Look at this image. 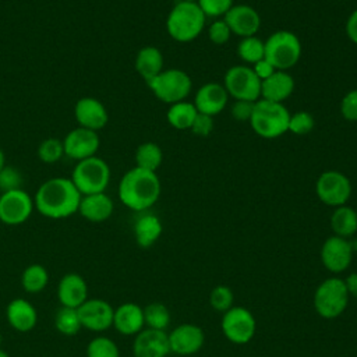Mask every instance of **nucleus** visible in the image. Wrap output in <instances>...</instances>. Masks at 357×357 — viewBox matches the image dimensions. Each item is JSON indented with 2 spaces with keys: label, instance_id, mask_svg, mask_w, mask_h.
I'll return each mask as SVG.
<instances>
[{
  "label": "nucleus",
  "instance_id": "38",
  "mask_svg": "<svg viewBox=\"0 0 357 357\" xmlns=\"http://www.w3.org/2000/svg\"><path fill=\"white\" fill-rule=\"evenodd\" d=\"M314 126H315V120H314L312 114L301 110L294 114H290L287 131H290L291 134H296V135H305L312 131Z\"/></svg>",
  "mask_w": 357,
  "mask_h": 357
},
{
  "label": "nucleus",
  "instance_id": "40",
  "mask_svg": "<svg viewBox=\"0 0 357 357\" xmlns=\"http://www.w3.org/2000/svg\"><path fill=\"white\" fill-rule=\"evenodd\" d=\"M197 4L205 17H225V14L233 7V0H198Z\"/></svg>",
  "mask_w": 357,
  "mask_h": 357
},
{
  "label": "nucleus",
  "instance_id": "2",
  "mask_svg": "<svg viewBox=\"0 0 357 357\" xmlns=\"http://www.w3.org/2000/svg\"><path fill=\"white\" fill-rule=\"evenodd\" d=\"M160 195V181L155 172L139 167L128 170L120 180L119 198L130 209L142 212L151 208Z\"/></svg>",
  "mask_w": 357,
  "mask_h": 357
},
{
  "label": "nucleus",
  "instance_id": "29",
  "mask_svg": "<svg viewBox=\"0 0 357 357\" xmlns=\"http://www.w3.org/2000/svg\"><path fill=\"white\" fill-rule=\"evenodd\" d=\"M198 114L194 103L181 100L177 103L170 105L167 110V121L176 130H190L191 124Z\"/></svg>",
  "mask_w": 357,
  "mask_h": 357
},
{
  "label": "nucleus",
  "instance_id": "23",
  "mask_svg": "<svg viewBox=\"0 0 357 357\" xmlns=\"http://www.w3.org/2000/svg\"><path fill=\"white\" fill-rule=\"evenodd\" d=\"M113 326L121 335L130 336L139 333L144 326V308L135 303H124L114 310Z\"/></svg>",
  "mask_w": 357,
  "mask_h": 357
},
{
  "label": "nucleus",
  "instance_id": "10",
  "mask_svg": "<svg viewBox=\"0 0 357 357\" xmlns=\"http://www.w3.org/2000/svg\"><path fill=\"white\" fill-rule=\"evenodd\" d=\"M315 192L321 202L328 206H342L351 197V181L339 170H326L321 173L315 183Z\"/></svg>",
  "mask_w": 357,
  "mask_h": 357
},
{
  "label": "nucleus",
  "instance_id": "34",
  "mask_svg": "<svg viewBox=\"0 0 357 357\" xmlns=\"http://www.w3.org/2000/svg\"><path fill=\"white\" fill-rule=\"evenodd\" d=\"M170 312L162 303H151L144 308V321L149 329L165 331L170 324Z\"/></svg>",
  "mask_w": 357,
  "mask_h": 357
},
{
  "label": "nucleus",
  "instance_id": "8",
  "mask_svg": "<svg viewBox=\"0 0 357 357\" xmlns=\"http://www.w3.org/2000/svg\"><path fill=\"white\" fill-rule=\"evenodd\" d=\"M349 297L344 280L339 278H329L317 287L312 303L319 317L333 319L342 315L346 310Z\"/></svg>",
  "mask_w": 357,
  "mask_h": 357
},
{
  "label": "nucleus",
  "instance_id": "47",
  "mask_svg": "<svg viewBox=\"0 0 357 357\" xmlns=\"http://www.w3.org/2000/svg\"><path fill=\"white\" fill-rule=\"evenodd\" d=\"M344 284H346V289L349 291V296H353V297L357 298V272L350 273L344 279Z\"/></svg>",
  "mask_w": 357,
  "mask_h": 357
},
{
  "label": "nucleus",
  "instance_id": "18",
  "mask_svg": "<svg viewBox=\"0 0 357 357\" xmlns=\"http://www.w3.org/2000/svg\"><path fill=\"white\" fill-rule=\"evenodd\" d=\"M170 353L169 337L165 331L142 329L132 343L134 357H167Z\"/></svg>",
  "mask_w": 357,
  "mask_h": 357
},
{
  "label": "nucleus",
  "instance_id": "50",
  "mask_svg": "<svg viewBox=\"0 0 357 357\" xmlns=\"http://www.w3.org/2000/svg\"><path fill=\"white\" fill-rule=\"evenodd\" d=\"M1 343H3V335H1V332H0V349H1Z\"/></svg>",
  "mask_w": 357,
  "mask_h": 357
},
{
  "label": "nucleus",
  "instance_id": "33",
  "mask_svg": "<svg viewBox=\"0 0 357 357\" xmlns=\"http://www.w3.org/2000/svg\"><path fill=\"white\" fill-rule=\"evenodd\" d=\"M237 54L241 60H244L248 64H255L257 61L264 59L265 54V45L264 40L254 36L241 38L238 46H237Z\"/></svg>",
  "mask_w": 357,
  "mask_h": 357
},
{
  "label": "nucleus",
  "instance_id": "13",
  "mask_svg": "<svg viewBox=\"0 0 357 357\" xmlns=\"http://www.w3.org/2000/svg\"><path fill=\"white\" fill-rule=\"evenodd\" d=\"M82 328L92 332H103L113 326L114 308L102 298H88L77 308Z\"/></svg>",
  "mask_w": 357,
  "mask_h": 357
},
{
  "label": "nucleus",
  "instance_id": "44",
  "mask_svg": "<svg viewBox=\"0 0 357 357\" xmlns=\"http://www.w3.org/2000/svg\"><path fill=\"white\" fill-rule=\"evenodd\" d=\"M255 102L251 100H236L231 105V116L237 121H250L254 112Z\"/></svg>",
  "mask_w": 357,
  "mask_h": 357
},
{
  "label": "nucleus",
  "instance_id": "51",
  "mask_svg": "<svg viewBox=\"0 0 357 357\" xmlns=\"http://www.w3.org/2000/svg\"><path fill=\"white\" fill-rule=\"evenodd\" d=\"M181 1H192V3H197L198 0H181Z\"/></svg>",
  "mask_w": 357,
  "mask_h": 357
},
{
  "label": "nucleus",
  "instance_id": "11",
  "mask_svg": "<svg viewBox=\"0 0 357 357\" xmlns=\"http://www.w3.org/2000/svg\"><path fill=\"white\" fill-rule=\"evenodd\" d=\"M222 332L231 343H248L255 333V318L244 307H231L222 317Z\"/></svg>",
  "mask_w": 357,
  "mask_h": 357
},
{
  "label": "nucleus",
  "instance_id": "41",
  "mask_svg": "<svg viewBox=\"0 0 357 357\" xmlns=\"http://www.w3.org/2000/svg\"><path fill=\"white\" fill-rule=\"evenodd\" d=\"M230 35H231V31L223 18L215 20L208 28L209 40L215 45H225L230 39Z\"/></svg>",
  "mask_w": 357,
  "mask_h": 357
},
{
  "label": "nucleus",
  "instance_id": "14",
  "mask_svg": "<svg viewBox=\"0 0 357 357\" xmlns=\"http://www.w3.org/2000/svg\"><path fill=\"white\" fill-rule=\"evenodd\" d=\"M353 259V248L347 238L339 236L328 237L321 248V261L324 266L333 273L346 271Z\"/></svg>",
  "mask_w": 357,
  "mask_h": 357
},
{
  "label": "nucleus",
  "instance_id": "1",
  "mask_svg": "<svg viewBox=\"0 0 357 357\" xmlns=\"http://www.w3.org/2000/svg\"><path fill=\"white\" fill-rule=\"evenodd\" d=\"M81 198L82 195L71 178L54 177L40 184L35 194L33 205L46 218L64 219L78 212Z\"/></svg>",
  "mask_w": 357,
  "mask_h": 357
},
{
  "label": "nucleus",
  "instance_id": "21",
  "mask_svg": "<svg viewBox=\"0 0 357 357\" xmlns=\"http://www.w3.org/2000/svg\"><path fill=\"white\" fill-rule=\"evenodd\" d=\"M57 297L61 307L78 308L89 298L85 279L78 273L64 275L57 286Z\"/></svg>",
  "mask_w": 357,
  "mask_h": 357
},
{
  "label": "nucleus",
  "instance_id": "17",
  "mask_svg": "<svg viewBox=\"0 0 357 357\" xmlns=\"http://www.w3.org/2000/svg\"><path fill=\"white\" fill-rule=\"evenodd\" d=\"M223 20L229 25L231 33L247 38L254 36L261 26V17L255 8L248 4H233L225 14Z\"/></svg>",
  "mask_w": 357,
  "mask_h": 357
},
{
  "label": "nucleus",
  "instance_id": "22",
  "mask_svg": "<svg viewBox=\"0 0 357 357\" xmlns=\"http://www.w3.org/2000/svg\"><path fill=\"white\" fill-rule=\"evenodd\" d=\"M6 318L11 328L18 332H29L36 326L38 312L33 304L25 298H14L6 308Z\"/></svg>",
  "mask_w": 357,
  "mask_h": 357
},
{
  "label": "nucleus",
  "instance_id": "3",
  "mask_svg": "<svg viewBox=\"0 0 357 357\" xmlns=\"http://www.w3.org/2000/svg\"><path fill=\"white\" fill-rule=\"evenodd\" d=\"M205 14L197 3L178 1L169 13L166 29L172 39L187 43L199 36L205 28Z\"/></svg>",
  "mask_w": 357,
  "mask_h": 357
},
{
  "label": "nucleus",
  "instance_id": "39",
  "mask_svg": "<svg viewBox=\"0 0 357 357\" xmlns=\"http://www.w3.org/2000/svg\"><path fill=\"white\" fill-rule=\"evenodd\" d=\"M22 174L14 166H4L0 170V191L7 192L13 190H20L22 185Z\"/></svg>",
  "mask_w": 357,
  "mask_h": 357
},
{
  "label": "nucleus",
  "instance_id": "48",
  "mask_svg": "<svg viewBox=\"0 0 357 357\" xmlns=\"http://www.w3.org/2000/svg\"><path fill=\"white\" fill-rule=\"evenodd\" d=\"M6 166V156H4V152L0 149V170Z\"/></svg>",
  "mask_w": 357,
  "mask_h": 357
},
{
  "label": "nucleus",
  "instance_id": "26",
  "mask_svg": "<svg viewBox=\"0 0 357 357\" xmlns=\"http://www.w3.org/2000/svg\"><path fill=\"white\" fill-rule=\"evenodd\" d=\"M162 222L152 213L139 216L134 223V237L141 248L152 247L162 234Z\"/></svg>",
  "mask_w": 357,
  "mask_h": 357
},
{
  "label": "nucleus",
  "instance_id": "19",
  "mask_svg": "<svg viewBox=\"0 0 357 357\" xmlns=\"http://www.w3.org/2000/svg\"><path fill=\"white\" fill-rule=\"evenodd\" d=\"M74 116L79 127L98 131L107 124L109 114L103 103L95 98H81L74 106Z\"/></svg>",
  "mask_w": 357,
  "mask_h": 357
},
{
  "label": "nucleus",
  "instance_id": "32",
  "mask_svg": "<svg viewBox=\"0 0 357 357\" xmlns=\"http://www.w3.org/2000/svg\"><path fill=\"white\" fill-rule=\"evenodd\" d=\"M54 328L64 336L77 335L82 329L77 308L60 307L54 315Z\"/></svg>",
  "mask_w": 357,
  "mask_h": 357
},
{
  "label": "nucleus",
  "instance_id": "6",
  "mask_svg": "<svg viewBox=\"0 0 357 357\" xmlns=\"http://www.w3.org/2000/svg\"><path fill=\"white\" fill-rule=\"evenodd\" d=\"M146 85L159 100L169 105L184 100L192 88L190 75L180 68L163 70L146 81Z\"/></svg>",
  "mask_w": 357,
  "mask_h": 357
},
{
  "label": "nucleus",
  "instance_id": "37",
  "mask_svg": "<svg viewBox=\"0 0 357 357\" xmlns=\"http://www.w3.org/2000/svg\"><path fill=\"white\" fill-rule=\"evenodd\" d=\"M233 293L227 286H216L209 294V304L218 312H226L233 307Z\"/></svg>",
  "mask_w": 357,
  "mask_h": 357
},
{
  "label": "nucleus",
  "instance_id": "49",
  "mask_svg": "<svg viewBox=\"0 0 357 357\" xmlns=\"http://www.w3.org/2000/svg\"><path fill=\"white\" fill-rule=\"evenodd\" d=\"M0 357H10V354L7 351H4L3 349H0Z\"/></svg>",
  "mask_w": 357,
  "mask_h": 357
},
{
  "label": "nucleus",
  "instance_id": "43",
  "mask_svg": "<svg viewBox=\"0 0 357 357\" xmlns=\"http://www.w3.org/2000/svg\"><path fill=\"white\" fill-rule=\"evenodd\" d=\"M213 126H215V121H213L212 116H208V114H204V113H198L195 116L190 130L195 135H198V137H208L212 132Z\"/></svg>",
  "mask_w": 357,
  "mask_h": 357
},
{
  "label": "nucleus",
  "instance_id": "4",
  "mask_svg": "<svg viewBox=\"0 0 357 357\" xmlns=\"http://www.w3.org/2000/svg\"><path fill=\"white\" fill-rule=\"evenodd\" d=\"M290 113L283 103H276L265 99H258L250 119L251 128L262 138L273 139L289 130Z\"/></svg>",
  "mask_w": 357,
  "mask_h": 357
},
{
  "label": "nucleus",
  "instance_id": "46",
  "mask_svg": "<svg viewBox=\"0 0 357 357\" xmlns=\"http://www.w3.org/2000/svg\"><path fill=\"white\" fill-rule=\"evenodd\" d=\"M346 35L353 43L357 45V8L349 15L346 21Z\"/></svg>",
  "mask_w": 357,
  "mask_h": 357
},
{
  "label": "nucleus",
  "instance_id": "42",
  "mask_svg": "<svg viewBox=\"0 0 357 357\" xmlns=\"http://www.w3.org/2000/svg\"><path fill=\"white\" fill-rule=\"evenodd\" d=\"M340 113L347 121H357V89H351L343 96Z\"/></svg>",
  "mask_w": 357,
  "mask_h": 357
},
{
  "label": "nucleus",
  "instance_id": "9",
  "mask_svg": "<svg viewBox=\"0 0 357 357\" xmlns=\"http://www.w3.org/2000/svg\"><path fill=\"white\" fill-rule=\"evenodd\" d=\"M223 86L236 100L257 102L261 99V79L248 66L230 67L225 74Z\"/></svg>",
  "mask_w": 357,
  "mask_h": 357
},
{
  "label": "nucleus",
  "instance_id": "35",
  "mask_svg": "<svg viewBox=\"0 0 357 357\" xmlns=\"http://www.w3.org/2000/svg\"><path fill=\"white\" fill-rule=\"evenodd\" d=\"M86 357H120V351L110 337L96 336L86 346Z\"/></svg>",
  "mask_w": 357,
  "mask_h": 357
},
{
  "label": "nucleus",
  "instance_id": "27",
  "mask_svg": "<svg viewBox=\"0 0 357 357\" xmlns=\"http://www.w3.org/2000/svg\"><path fill=\"white\" fill-rule=\"evenodd\" d=\"M135 70L146 81L163 71L162 52L155 46H144L135 57Z\"/></svg>",
  "mask_w": 357,
  "mask_h": 357
},
{
  "label": "nucleus",
  "instance_id": "31",
  "mask_svg": "<svg viewBox=\"0 0 357 357\" xmlns=\"http://www.w3.org/2000/svg\"><path fill=\"white\" fill-rule=\"evenodd\" d=\"M163 160L162 149L155 142H144L135 151V167L155 172L160 167Z\"/></svg>",
  "mask_w": 357,
  "mask_h": 357
},
{
  "label": "nucleus",
  "instance_id": "24",
  "mask_svg": "<svg viewBox=\"0 0 357 357\" xmlns=\"http://www.w3.org/2000/svg\"><path fill=\"white\" fill-rule=\"evenodd\" d=\"M114 205L109 195L105 192H96L89 195H82L78 212L79 215L93 223H100L107 220L113 213Z\"/></svg>",
  "mask_w": 357,
  "mask_h": 357
},
{
  "label": "nucleus",
  "instance_id": "30",
  "mask_svg": "<svg viewBox=\"0 0 357 357\" xmlns=\"http://www.w3.org/2000/svg\"><path fill=\"white\" fill-rule=\"evenodd\" d=\"M49 283V272L40 264L28 265L21 275V284L26 293L38 294L45 290Z\"/></svg>",
  "mask_w": 357,
  "mask_h": 357
},
{
  "label": "nucleus",
  "instance_id": "45",
  "mask_svg": "<svg viewBox=\"0 0 357 357\" xmlns=\"http://www.w3.org/2000/svg\"><path fill=\"white\" fill-rule=\"evenodd\" d=\"M251 68H252V71L255 73V75L261 79V82H262L264 79H266L268 77H271V75L276 71L275 67H273L269 61H266L265 59H262V60L257 61L255 64H252Z\"/></svg>",
  "mask_w": 357,
  "mask_h": 357
},
{
  "label": "nucleus",
  "instance_id": "5",
  "mask_svg": "<svg viewBox=\"0 0 357 357\" xmlns=\"http://www.w3.org/2000/svg\"><path fill=\"white\" fill-rule=\"evenodd\" d=\"M264 59L269 61L275 70L286 71L296 66L301 56V43L296 33L290 31H276L266 40Z\"/></svg>",
  "mask_w": 357,
  "mask_h": 357
},
{
  "label": "nucleus",
  "instance_id": "12",
  "mask_svg": "<svg viewBox=\"0 0 357 357\" xmlns=\"http://www.w3.org/2000/svg\"><path fill=\"white\" fill-rule=\"evenodd\" d=\"M33 206V199L22 188L3 192L0 195V220L8 226L21 225L29 219Z\"/></svg>",
  "mask_w": 357,
  "mask_h": 357
},
{
  "label": "nucleus",
  "instance_id": "28",
  "mask_svg": "<svg viewBox=\"0 0 357 357\" xmlns=\"http://www.w3.org/2000/svg\"><path fill=\"white\" fill-rule=\"evenodd\" d=\"M331 227L335 236L349 238L357 231V212L347 205L335 208L331 216Z\"/></svg>",
  "mask_w": 357,
  "mask_h": 357
},
{
  "label": "nucleus",
  "instance_id": "7",
  "mask_svg": "<svg viewBox=\"0 0 357 357\" xmlns=\"http://www.w3.org/2000/svg\"><path fill=\"white\" fill-rule=\"evenodd\" d=\"M109 180L110 169L107 163L98 156L79 160L75 165L71 176V181L81 192V195L105 192Z\"/></svg>",
  "mask_w": 357,
  "mask_h": 357
},
{
  "label": "nucleus",
  "instance_id": "15",
  "mask_svg": "<svg viewBox=\"0 0 357 357\" xmlns=\"http://www.w3.org/2000/svg\"><path fill=\"white\" fill-rule=\"evenodd\" d=\"M99 145L100 141L98 132L84 127L71 130L63 139L64 155L78 162L95 156L96 151L99 149Z\"/></svg>",
  "mask_w": 357,
  "mask_h": 357
},
{
  "label": "nucleus",
  "instance_id": "16",
  "mask_svg": "<svg viewBox=\"0 0 357 357\" xmlns=\"http://www.w3.org/2000/svg\"><path fill=\"white\" fill-rule=\"evenodd\" d=\"M170 353L177 356H190L199 351L205 342L204 331L194 324H183L176 326L169 335Z\"/></svg>",
  "mask_w": 357,
  "mask_h": 357
},
{
  "label": "nucleus",
  "instance_id": "36",
  "mask_svg": "<svg viewBox=\"0 0 357 357\" xmlns=\"http://www.w3.org/2000/svg\"><path fill=\"white\" fill-rule=\"evenodd\" d=\"M64 155L63 141L57 138H47L40 142L38 148V156L43 163H56Z\"/></svg>",
  "mask_w": 357,
  "mask_h": 357
},
{
  "label": "nucleus",
  "instance_id": "25",
  "mask_svg": "<svg viewBox=\"0 0 357 357\" xmlns=\"http://www.w3.org/2000/svg\"><path fill=\"white\" fill-rule=\"evenodd\" d=\"M294 91V79L286 71L276 70L261 82V99L283 103Z\"/></svg>",
  "mask_w": 357,
  "mask_h": 357
},
{
  "label": "nucleus",
  "instance_id": "20",
  "mask_svg": "<svg viewBox=\"0 0 357 357\" xmlns=\"http://www.w3.org/2000/svg\"><path fill=\"white\" fill-rule=\"evenodd\" d=\"M229 93L225 86L218 82H208L198 88L195 93L194 106L198 113H204L208 116L219 114L227 105Z\"/></svg>",
  "mask_w": 357,
  "mask_h": 357
}]
</instances>
